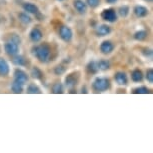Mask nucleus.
Here are the masks:
<instances>
[{
    "label": "nucleus",
    "instance_id": "f8f14e48",
    "mask_svg": "<svg viewBox=\"0 0 153 153\" xmlns=\"http://www.w3.org/2000/svg\"><path fill=\"white\" fill-rule=\"evenodd\" d=\"M114 78H115V81H116L117 84H119V85H126L127 84V75L124 73V72H117L116 74H115V76H114Z\"/></svg>",
    "mask_w": 153,
    "mask_h": 153
},
{
    "label": "nucleus",
    "instance_id": "ddd939ff",
    "mask_svg": "<svg viewBox=\"0 0 153 153\" xmlns=\"http://www.w3.org/2000/svg\"><path fill=\"white\" fill-rule=\"evenodd\" d=\"M134 13L137 17H145L148 14V9L146 7L142 6V5H137L134 8Z\"/></svg>",
    "mask_w": 153,
    "mask_h": 153
},
{
    "label": "nucleus",
    "instance_id": "cd10ccee",
    "mask_svg": "<svg viewBox=\"0 0 153 153\" xmlns=\"http://www.w3.org/2000/svg\"><path fill=\"white\" fill-rule=\"evenodd\" d=\"M86 3L88 6H90L91 8L97 7L100 3V0H86Z\"/></svg>",
    "mask_w": 153,
    "mask_h": 153
},
{
    "label": "nucleus",
    "instance_id": "39448f33",
    "mask_svg": "<svg viewBox=\"0 0 153 153\" xmlns=\"http://www.w3.org/2000/svg\"><path fill=\"white\" fill-rule=\"evenodd\" d=\"M101 17H102V19H104L108 22H114L117 19L116 12H115L114 9H111V8L103 10L102 13H101Z\"/></svg>",
    "mask_w": 153,
    "mask_h": 153
},
{
    "label": "nucleus",
    "instance_id": "1a4fd4ad",
    "mask_svg": "<svg viewBox=\"0 0 153 153\" xmlns=\"http://www.w3.org/2000/svg\"><path fill=\"white\" fill-rule=\"evenodd\" d=\"M74 8L77 10V12L80 14H85L87 11V4L83 2L82 0H75L74 1Z\"/></svg>",
    "mask_w": 153,
    "mask_h": 153
},
{
    "label": "nucleus",
    "instance_id": "393cba45",
    "mask_svg": "<svg viewBox=\"0 0 153 153\" xmlns=\"http://www.w3.org/2000/svg\"><path fill=\"white\" fill-rule=\"evenodd\" d=\"M52 92L53 93L59 94L63 92V85L60 82H56L55 84L52 86Z\"/></svg>",
    "mask_w": 153,
    "mask_h": 153
},
{
    "label": "nucleus",
    "instance_id": "c756f323",
    "mask_svg": "<svg viewBox=\"0 0 153 153\" xmlns=\"http://www.w3.org/2000/svg\"><path fill=\"white\" fill-rule=\"evenodd\" d=\"M146 79L149 83H153V70L148 69L146 72Z\"/></svg>",
    "mask_w": 153,
    "mask_h": 153
},
{
    "label": "nucleus",
    "instance_id": "c85d7f7f",
    "mask_svg": "<svg viewBox=\"0 0 153 153\" xmlns=\"http://www.w3.org/2000/svg\"><path fill=\"white\" fill-rule=\"evenodd\" d=\"M65 72V67H63L62 65H57L55 68H54V73L56 75H61Z\"/></svg>",
    "mask_w": 153,
    "mask_h": 153
},
{
    "label": "nucleus",
    "instance_id": "a211bd4d",
    "mask_svg": "<svg viewBox=\"0 0 153 153\" xmlns=\"http://www.w3.org/2000/svg\"><path fill=\"white\" fill-rule=\"evenodd\" d=\"M23 86L24 85L14 80L12 85H11V90H12L14 93H21V92L23 91Z\"/></svg>",
    "mask_w": 153,
    "mask_h": 153
},
{
    "label": "nucleus",
    "instance_id": "a878e982",
    "mask_svg": "<svg viewBox=\"0 0 153 153\" xmlns=\"http://www.w3.org/2000/svg\"><path fill=\"white\" fill-rule=\"evenodd\" d=\"M119 13L122 17H126L129 14V7L126 6V5H123L119 8Z\"/></svg>",
    "mask_w": 153,
    "mask_h": 153
},
{
    "label": "nucleus",
    "instance_id": "473e14b6",
    "mask_svg": "<svg viewBox=\"0 0 153 153\" xmlns=\"http://www.w3.org/2000/svg\"><path fill=\"white\" fill-rule=\"evenodd\" d=\"M58 1H63V0H58Z\"/></svg>",
    "mask_w": 153,
    "mask_h": 153
},
{
    "label": "nucleus",
    "instance_id": "0eeeda50",
    "mask_svg": "<svg viewBox=\"0 0 153 153\" xmlns=\"http://www.w3.org/2000/svg\"><path fill=\"white\" fill-rule=\"evenodd\" d=\"M29 37H30V39H31V41H32V42H39L40 40L42 39L43 33H42V31L39 29V28L35 27V28H33V29L30 31Z\"/></svg>",
    "mask_w": 153,
    "mask_h": 153
},
{
    "label": "nucleus",
    "instance_id": "f3484780",
    "mask_svg": "<svg viewBox=\"0 0 153 153\" xmlns=\"http://www.w3.org/2000/svg\"><path fill=\"white\" fill-rule=\"evenodd\" d=\"M131 78L133 80L134 82H139L141 80L143 79V74H142V71L139 70V69H135L133 70L131 74Z\"/></svg>",
    "mask_w": 153,
    "mask_h": 153
},
{
    "label": "nucleus",
    "instance_id": "dca6fc26",
    "mask_svg": "<svg viewBox=\"0 0 153 153\" xmlns=\"http://www.w3.org/2000/svg\"><path fill=\"white\" fill-rule=\"evenodd\" d=\"M12 61H13L14 64L17 65V66H25V65H27L26 59H25L22 55H18V54H16V55L13 56Z\"/></svg>",
    "mask_w": 153,
    "mask_h": 153
},
{
    "label": "nucleus",
    "instance_id": "bb28decb",
    "mask_svg": "<svg viewBox=\"0 0 153 153\" xmlns=\"http://www.w3.org/2000/svg\"><path fill=\"white\" fill-rule=\"evenodd\" d=\"M134 93H139V94H147L149 93V89L145 87V86H141L136 89H134Z\"/></svg>",
    "mask_w": 153,
    "mask_h": 153
},
{
    "label": "nucleus",
    "instance_id": "2f4dec72",
    "mask_svg": "<svg viewBox=\"0 0 153 153\" xmlns=\"http://www.w3.org/2000/svg\"><path fill=\"white\" fill-rule=\"evenodd\" d=\"M146 1H149V2H151V1H152V0H146Z\"/></svg>",
    "mask_w": 153,
    "mask_h": 153
},
{
    "label": "nucleus",
    "instance_id": "b1692460",
    "mask_svg": "<svg viewBox=\"0 0 153 153\" xmlns=\"http://www.w3.org/2000/svg\"><path fill=\"white\" fill-rule=\"evenodd\" d=\"M147 37V32L145 30H140L137 31L136 33L134 34V38L136 40H139V41H142Z\"/></svg>",
    "mask_w": 153,
    "mask_h": 153
},
{
    "label": "nucleus",
    "instance_id": "20e7f679",
    "mask_svg": "<svg viewBox=\"0 0 153 153\" xmlns=\"http://www.w3.org/2000/svg\"><path fill=\"white\" fill-rule=\"evenodd\" d=\"M59 35L63 41L70 42L72 40V37H73V32H72L70 27L66 26V25H62L59 28Z\"/></svg>",
    "mask_w": 153,
    "mask_h": 153
},
{
    "label": "nucleus",
    "instance_id": "9d476101",
    "mask_svg": "<svg viewBox=\"0 0 153 153\" xmlns=\"http://www.w3.org/2000/svg\"><path fill=\"white\" fill-rule=\"evenodd\" d=\"M23 9L26 13H30V14H37L38 13V7L36 6L35 4L33 3H30V2H25V3H23L22 5Z\"/></svg>",
    "mask_w": 153,
    "mask_h": 153
},
{
    "label": "nucleus",
    "instance_id": "4468645a",
    "mask_svg": "<svg viewBox=\"0 0 153 153\" xmlns=\"http://www.w3.org/2000/svg\"><path fill=\"white\" fill-rule=\"evenodd\" d=\"M110 31H111V29L108 25L102 24V25H100V26L97 27L96 34L98 36H105V35H107V34L110 33Z\"/></svg>",
    "mask_w": 153,
    "mask_h": 153
},
{
    "label": "nucleus",
    "instance_id": "2eb2a0df",
    "mask_svg": "<svg viewBox=\"0 0 153 153\" xmlns=\"http://www.w3.org/2000/svg\"><path fill=\"white\" fill-rule=\"evenodd\" d=\"M77 84V77L75 76L74 73H72L70 75H68L65 79V85L67 86L68 88H72L74 87L75 85Z\"/></svg>",
    "mask_w": 153,
    "mask_h": 153
},
{
    "label": "nucleus",
    "instance_id": "f257e3e1",
    "mask_svg": "<svg viewBox=\"0 0 153 153\" xmlns=\"http://www.w3.org/2000/svg\"><path fill=\"white\" fill-rule=\"evenodd\" d=\"M32 54L40 62L45 63L49 60L51 54V47L47 43H42L40 45L34 46L32 48Z\"/></svg>",
    "mask_w": 153,
    "mask_h": 153
},
{
    "label": "nucleus",
    "instance_id": "7c9ffc66",
    "mask_svg": "<svg viewBox=\"0 0 153 153\" xmlns=\"http://www.w3.org/2000/svg\"><path fill=\"white\" fill-rule=\"evenodd\" d=\"M106 1H107V3H115L117 0H106Z\"/></svg>",
    "mask_w": 153,
    "mask_h": 153
},
{
    "label": "nucleus",
    "instance_id": "9b49d317",
    "mask_svg": "<svg viewBox=\"0 0 153 153\" xmlns=\"http://www.w3.org/2000/svg\"><path fill=\"white\" fill-rule=\"evenodd\" d=\"M9 74V65L4 58L0 57V76H7Z\"/></svg>",
    "mask_w": 153,
    "mask_h": 153
},
{
    "label": "nucleus",
    "instance_id": "aec40b11",
    "mask_svg": "<svg viewBox=\"0 0 153 153\" xmlns=\"http://www.w3.org/2000/svg\"><path fill=\"white\" fill-rule=\"evenodd\" d=\"M27 93H31V94H35V93H41L40 91L39 87L37 85H35L34 83H31L27 86V89H26Z\"/></svg>",
    "mask_w": 153,
    "mask_h": 153
},
{
    "label": "nucleus",
    "instance_id": "423d86ee",
    "mask_svg": "<svg viewBox=\"0 0 153 153\" xmlns=\"http://www.w3.org/2000/svg\"><path fill=\"white\" fill-rule=\"evenodd\" d=\"M14 80L24 85L28 81V76L26 72H24L21 69H15V71H14Z\"/></svg>",
    "mask_w": 153,
    "mask_h": 153
},
{
    "label": "nucleus",
    "instance_id": "4be33fe9",
    "mask_svg": "<svg viewBox=\"0 0 153 153\" xmlns=\"http://www.w3.org/2000/svg\"><path fill=\"white\" fill-rule=\"evenodd\" d=\"M87 70L90 72V73H97V71L99 70L98 69V65H97V62L96 61H91V62H89L88 63V65H87Z\"/></svg>",
    "mask_w": 153,
    "mask_h": 153
},
{
    "label": "nucleus",
    "instance_id": "6e6552de",
    "mask_svg": "<svg viewBox=\"0 0 153 153\" xmlns=\"http://www.w3.org/2000/svg\"><path fill=\"white\" fill-rule=\"evenodd\" d=\"M113 49H114V45L112 44L110 41H108V40L103 41L102 43H101V45H100V51L103 54L111 53L112 51H113Z\"/></svg>",
    "mask_w": 153,
    "mask_h": 153
},
{
    "label": "nucleus",
    "instance_id": "f03ea898",
    "mask_svg": "<svg viewBox=\"0 0 153 153\" xmlns=\"http://www.w3.org/2000/svg\"><path fill=\"white\" fill-rule=\"evenodd\" d=\"M109 87H110V81L105 77H97L92 84V88L96 92L106 91L107 89H109Z\"/></svg>",
    "mask_w": 153,
    "mask_h": 153
},
{
    "label": "nucleus",
    "instance_id": "412c9836",
    "mask_svg": "<svg viewBox=\"0 0 153 153\" xmlns=\"http://www.w3.org/2000/svg\"><path fill=\"white\" fill-rule=\"evenodd\" d=\"M97 65L99 70H107L110 67V63H109L108 60H100V61L97 62Z\"/></svg>",
    "mask_w": 153,
    "mask_h": 153
},
{
    "label": "nucleus",
    "instance_id": "7ed1b4c3",
    "mask_svg": "<svg viewBox=\"0 0 153 153\" xmlns=\"http://www.w3.org/2000/svg\"><path fill=\"white\" fill-rule=\"evenodd\" d=\"M4 49H5V52H6L9 56H14V55H16V54H18L19 44L17 42L13 41V40L9 39L6 43H5Z\"/></svg>",
    "mask_w": 153,
    "mask_h": 153
},
{
    "label": "nucleus",
    "instance_id": "6ab92c4d",
    "mask_svg": "<svg viewBox=\"0 0 153 153\" xmlns=\"http://www.w3.org/2000/svg\"><path fill=\"white\" fill-rule=\"evenodd\" d=\"M31 75H32V77L35 79H42V77H43L42 71L40 70L38 67H36V66H34V67L31 69Z\"/></svg>",
    "mask_w": 153,
    "mask_h": 153
},
{
    "label": "nucleus",
    "instance_id": "5701e85b",
    "mask_svg": "<svg viewBox=\"0 0 153 153\" xmlns=\"http://www.w3.org/2000/svg\"><path fill=\"white\" fill-rule=\"evenodd\" d=\"M19 20L21 21L22 23H24V24H29V23L31 22V18H30V16L28 15V14L26 12H22V13H20L19 15Z\"/></svg>",
    "mask_w": 153,
    "mask_h": 153
}]
</instances>
